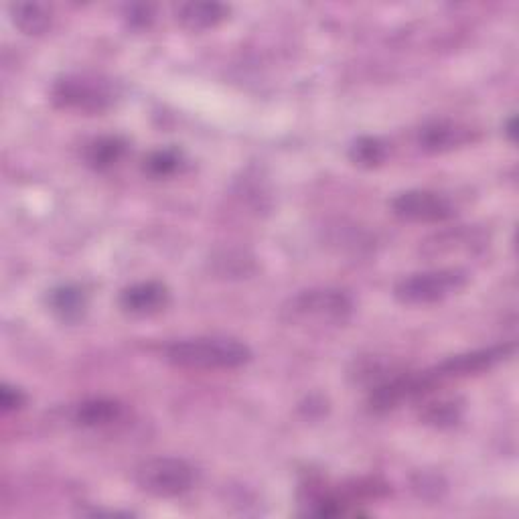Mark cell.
I'll return each instance as SVG.
<instances>
[{
  "instance_id": "cell-1",
  "label": "cell",
  "mask_w": 519,
  "mask_h": 519,
  "mask_svg": "<svg viewBox=\"0 0 519 519\" xmlns=\"http://www.w3.org/2000/svg\"><path fill=\"white\" fill-rule=\"evenodd\" d=\"M165 359L185 369H236L252 359V351L232 337H197L171 343Z\"/></svg>"
},
{
  "instance_id": "cell-2",
  "label": "cell",
  "mask_w": 519,
  "mask_h": 519,
  "mask_svg": "<svg viewBox=\"0 0 519 519\" xmlns=\"http://www.w3.org/2000/svg\"><path fill=\"white\" fill-rule=\"evenodd\" d=\"M51 100L63 110L100 114L112 108L116 90L110 80L88 76V73H69L53 84Z\"/></svg>"
},
{
  "instance_id": "cell-3",
  "label": "cell",
  "mask_w": 519,
  "mask_h": 519,
  "mask_svg": "<svg viewBox=\"0 0 519 519\" xmlns=\"http://www.w3.org/2000/svg\"><path fill=\"white\" fill-rule=\"evenodd\" d=\"M467 284L469 274L465 270H430L402 278L394 288V296L402 305L424 307L451 299V296L465 290Z\"/></svg>"
},
{
  "instance_id": "cell-4",
  "label": "cell",
  "mask_w": 519,
  "mask_h": 519,
  "mask_svg": "<svg viewBox=\"0 0 519 519\" xmlns=\"http://www.w3.org/2000/svg\"><path fill=\"white\" fill-rule=\"evenodd\" d=\"M353 311L351 296L337 288H311L294 294L284 305V317L290 323H343Z\"/></svg>"
},
{
  "instance_id": "cell-5",
  "label": "cell",
  "mask_w": 519,
  "mask_h": 519,
  "mask_svg": "<svg viewBox=\"0 0 519 519\" xmlns=\"http://www.w3.org/2000/svg\"><path fill=\"white\" fill-rule=\"evenodd\" d=\"M136 485L155 497H177L195 485V469L173 457H159L144 461L136 469Z\"/></svg>"
},
{
  "instance_id": "cell-6",
  "label": "cell",
  "mask_w": 519,
  "mask_h": 519,
  "mask_svg": "<svg viewBox=\"0 0 519 519\" xmlns=\"http://www.w3.org/2000/svg\"><path fill=\"white\" fill-rule=\"evenodd\" d=\"M392 211L400 219L416 221V224H440L457 213L455 205L444 195L420 189L400 193L392 201Z\"/></svg>"
},
{
  "instance_id": "cell-7",
  "label": "cell",
  "mask_w": 519,
  "mask_h": 519,
  "mask_svg": "<svg viewBox=\"0 0 519 519\" xmlns=\"http://www.w3.org/2000/svg\"><path fill=\"white\" fill-rule=\"evenodd\" d=\"M511 353H513V345H497V347H489V349H479V351L449 357L447 361H442L440 365H436L426 374L434 380V384H440L442 380H451V378H467V376L487 372V369L495 367L497 363L507 359Z\"/></svg>"
},
{
  "instance_id": "cell-8",
  "label": "cell",
  "mask_w": 519,
  "mask_h": 519,
  "mask_svg": "<svg viewBox=\"0 0 519 519\" xmlns=\"http://www.w3.org/2000/svg\"><path fill=\"white\" fill-rule=\"evenodd\" d=\"M120 309L132 317H153L169 305V290L165 284L148 280L122 290Z\"/></svg>"
},
{
  "instance_id": "cell-9",
  "label": "cell",
  "mask_w": 519,
  "mask_h": 519,
  "mask_svg": "<svg viewBox=\"0 0 519 519\" xmlns=\"http://www.w3.org/2000/svg\"><path fill=\"white\" fill-rule=\"evenodd\" d=\"M473 140V128L459 122H430L418 132V146L426 153H447Z\"/></svg>"
},
{
  "instance_id": "cell-10",
  "label": "cell",
  "mask_w": 519,
  "mask_h": 519,
  "mask_svg": "<svg viewBox=\"0 0 519 519\" xmlns=\"http://www.w3.org/2000/svg\"><path fill=\"white\" fill-rule=\"evenodd\" d=\"M230 15V7L221 3H183L175 9L177 21L189 31H207L224 23Z\"/></svg>"
},
{
  "instance_id": "cell-11",
  "label": "cell",
  "mask_w": 519,
  "mask_h": 519,
  "mask_svg": "<svg viewBox=\"0 0 519 519\" xmlns=\"http://www.w3.org/2000/svg\"><path fill=\"white\" fill-rule=\"evenodd\" d=\"M124 408L120 402L110 398H92L76 406L73 422L82 428H106L122 420Z\"/></svg>"
},
{
  "instance_id": "cell-12",
  "label": "cell",
  "mask_w": 519,
  "mask_h": 519,
  "mask_svg": "<svg viewBox=\"0 0 519 519\" xmlns=\"http://www.w3.org/2000/svg\"><path fill=\"white\" fill-rule=\"evenodd\" d=\"M88 307L86 294L80 286L65 284L57 286L49 294V309L65 323H76L84 317Z\"/></svg>"
},
{
  "instance_id": "cell-13",
  "label": "cell",
  "mask_w": 519,
  "mask_h": 519,
  "mask_svg": "<svg viewBox=\"0 0 519 519\" xmlns=\"http://www.w3.org/2000/svg\"><path fill=\"white\" fill-rule=\"evenodd\" d=\"M128 142L122 136H100L86 146V163L96 171L112 169L126 155Z\"/></svg>"
},
{
  "instance_id": "cell-14",
  "label": "cell",
  "mask_w": 519,
  "mask_h": 519,
  "mask_svg": "<svg viewBox=\"0 0 519 519\" xmlns=\"http://www.w3.org/2000/svg\"><path fill=\"white\" fill-rule=\"evenodd\" d=\"M349 159L361 169H376L388 159V146L376 136H359L349 146Z\"/></svg>"
},
{
  "instance_id": "cell-15",
  "label": "cell",
  "mask_w": 519,
  "mask_h": 519,
  "mask_svg": "<svg viewBox=\"0 0 519 519\" xmlns=\"http://www.w3.org/2000/svg\"><path fill=\"white\" fill-rule=\"evenodd\" d=\"M11 15L25 35H43L51 27V13L37 3H17L11 7Z\"/></svg>"
},
{
  "instance_id": "cell-16",
  "label": "cell",
  "mask_w": 519,
  "mask_h": 519,
  "mask_svg": "<svg viewBox=\"0 0 519 519\" xmlns=\"http://www.w3.org/2000/svg\"><path fill=\"white\" fill-rule=\"evenodd\" d=\"M461 416H463V406L459 402L442 400V402L430 404L424 410L422 420L436 428H447V426H455L461 420Z\"/></svg>"
},
{
  "instance_id": "cell-17",
  "label": "cell",
  "mask_w": 519,
  "mask_h": 519,
  "mask_svg": "<svg viewBox=\"0 0 519 519\" xmlns=\"http://www.w3.org/2000/svg\"><path fill=\"white\" fill-rule=\"evenodd\" d=\"M179 167H181V155L173 151V148H161V151L151 153L144 161V171L157 179L175 175Z\"/></svg>"
},
{
  "instance_id": "cell-18",
  "label": "cell",
  "mask_w": 519,
  "mask_h": 519,
  "mask_svg": "<svg viewBox=\"0 0 519 519\" xmlns=\"http://www.w3.org/2000/svg\"><path fill=\"white\" fill-rule=\"evenodd\" d=\"M124 17H126L130 27L144 29L155 21V7L146 5V3H134V5H128L124 9Z\"/></svg>"
},
{
  "instance_id": "cell-19",
  "label": "cell",
  "mask_w": 519,
  "mask_h": 519,
  "mask_svg": "<svg viewBox=\"0 0 519 519\" xmlns=\"http://www.w3.org/2000/svg\"><path fill=\"white\" fill-rule=\"evenodd\" d=\"M25 404H27V396L23 390L11 384H3V388H0V410H3V414L19 412L23 410Z\"/></svg>"
},
{
  "instance_id": "cell-20",
  "label": "cell",
  "mask_w": 519,
  "mask_h": 519,
  "mask_svg": "<svg viewBox=\"0 0 519 519\" xmlns=\"http://www.w3.org/2000/svg\"><path fill=\"white\" fill-rule=\"evenodd\" d=\"M515 126H517V118L511 116V118L507 120V126H505V134L509 136L511 142H515Z\"/></svg>"
}]
</instances>
